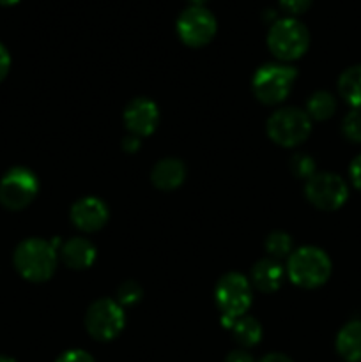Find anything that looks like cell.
<instances>
[{
  "mask_svg": "<svg viewBox=\"0 0 361 362\" xmlns=\"http://www.w3.org/2000/svg\"><path fill=\"white\" fill-rule=\"evenodd\" d=\"M13 264L23 279L30 283H45L55 272L59 264V250L50 240L30 237L16 246Z\"/></svg>",
  "mask_w": 361,
  "mask_h": 362,
  "instance_id": "6da1fadb",
  "label": "cell"
},
{
  "mask_svg": "<svg viewBox=\"0 0 361 362\" xmlns=\"http://www.w3.org/2000/svg\"><path fill=\"white\" fill-rule=\"evenodd\" d=\"M331 258L317 246H301L287 258V278L301 288H319L331 276Z\"/></svg>",
  "mask_w": 361,
  "mask_h": 362,
  "instance_id": "7a4b0ae2",
  "label": "cell"
},
{
  "mask_svg": "<svg viewBox=\"0 0 361 362\" xmlns=\"http://www.w3.org/2000/svg\"><path fill=\"white\" fill-rule=\"evenodd\" d=\"M268 48L280 62H294L310 48V32L297 18H278L269 27Z\"/></svg>",
  "mask_w": 361,
  "mask_h": 362,
  "instance_id": "3957f363",
  "label": "cell"
},
{
  "mask_svg": "<svg viewBox=\"0 0 361 362\" xmlns=\"http://www.w3.org/2000/svg\"><path fill=\"white\" fill-rule=\"evenodd\" d=\"M214 300L216 308L222 313V325L230 329L237 318L246 315L253 303L250 279L241 272H227L216 283Z\"/></svg>",
  "mask_w": 361,
  "mask_h": 362,
  "instance_id": "277c9868",
  "label": "cell"
},
{
  "mask_svg": "<svg viewBox=\"0 0 361 362\" xmlns=\"http://www.w3.org/2000/svg\"><path fill=\"white\" fill-rule=\"evenodd\" d=\"M297 71L283 62H269L258 67L251 78V90L262 105L275 106L289 98Z\"/></svg>",
  "mask_w": 361,
  "mask_h": 362,
  "instance_id": "5b68a950",
  "label": "cell"
},
{
  "mask_svg": "<svg viewBox=\"0 0 361 362\" xmlns=\"http://www.w3.org/2000/svg\"><path fill=\"white\" fill-rule=\"evenodd\" d=\"M265 131L273 144L292 148L308 140L311 134V119L304 110L296 106H283L269 115Z\"/></svg>",
  "mask_w": 361,
  "mask_h": 362,
  "instance_id": "8992f818",
  "label": "cell"
},
{
  "mask_svg": "<svg viewBox=\"0 0 361 362\" xmlns=\"http://www.w3.org/2000/svg\"><path fill=\"white\" fill-rule=\"evenodd\" d=\"M85 329L96 341H112L126 325L124 308L115 299H98L85 311Z\"/></svg>",
  "mask_w": 361,
  "mask_h": 362,
  "instance_id": "52a82bcc",
  "label": "cell"
},
{
  "mask_svg": "<svg viewBox=\"0 0 361 362\" xmlns=\"http://www.w3.org/2000/svg\"><path fill=\"white\" fill-rule=\"evenodd\" d=\"M39 193V179L27 166H13L0 179V205L7 211H23Z\"/></svg>",
  "mask_w": 361,
  "mask_h": 362,
  "instance_id": "ba28073f",
  "label": "cell"
},
{
  "mask_svg": "<svg viewBox=\"0 0 361 362\" xmlns=\"http://www.w3.org/2000/svg\"><path fill=\"white\" fill-rule=\"evenodd\" d=\"M304 197L319 211L333 212L345 205L349 198V186L336 173L321 172L304 182Z\"/></svg>",
  "mask_w": 361,
  "mask_h": 362,
  "instance_id": "9c48e42d",
  "label": "cell"
},
{
  "mask_svg": "<svg viewBox=\"0 0 361 362\" xmlns=\"http://www.w3.org/2000/svg\"><path fill=\"white\" fill-rule=\"evenodd\" d=\"M177 35L190 48H202L214 39L218 21L205 6H190L177 18Z\"/></svg>",
  "mask_w": 361,
  "mask_h": 362,
  "instance_id": "30bf717a",
  "label": "cell"
},
{
  "mask_svg": "<svg viewBox=\"0 0 361 362\" xmlns=\"http://www.w3.org/2000/svg\"><path fill=\"white\" fill-rule=\"evenodd\" d=\"M124 126L133 136H151L159 124V108L152 99L134 98L126 105L122 113Z\"/></svg>",
  "mask_w": 361,
  "mask_h": 362,
  "instance_id": "8fae6325",
  "label": "cell"
},
{
  "mask_svg": "<svg viewBox=\"0 0 361 362\" xmlns=\"http://www.w3.org/2000/svg\"><path fill=\"white\" fill-rule=\"evenodd\" d=\"M71 223L78 230L85 233H92L101 230L108 223L110 211L108 205L98 197H84L76 200L69 212Z\"/></svg>",
  "mask_w": 361,
  "mask_h": 362,
  "instance_id": "7c38bea8",
  "label": "cell"
},
{
  "mask_svg": "<svg viewBox=\"0 0 361 362\" xmlns=\"http://www.w3.org/2000/svg\"><path fill=\"white\" fill-rule=\"evenodd\" d=\"M96 257H98L96 246L84 237H71V239L64 240L59 250L60 262L73 271H84V269L92 267Z\"/></svg>",
  "mask_w": 361,
  "mask_h": 362,
  "instance_id": "4fadbf2b",
  "label": "cell"
},
{
  "mask_svg": "<svg viewBox=\"0 0 361 362\" xmlns=\"http://www.w3.org/2000/svg\"><path fill=\"white\" fill-rule=\"evenodd\" d=\"M285 276V267L280 264V260L268 257L258 260L257 264L251 267L250 283L258 290V292L273 293L282 286Z\"/></svg>",
  "mask_w": 361,
  "mask_h": 362,
  "instance_id": "5bb4252c",
  "label": "cell"
},
{
  "mask_svg": "<svg viewBox=\"0 0 361 362\" xmlns=\"http://www.w3.org/2000/svg\"><path fill=\"white\" fill-rule=\"evenodd\" d=\"M186 165L180 159L165 158L159 159L151 172V182L161 191H173L180 187L186 180Z\"/></svg>",
  "mask_w": 361,
  "mask_h": 362,
  "instance_id": "9a60e30c",
  "label": "cell"
},
{
  "mask_svg": "<svg viewBox=\"0 0 361 362\" xmlns=\"http://www.w3.org/2000/svg\"><path fill=\"white\" fill-rule=\"evenodd\" d=\"M336 352L345 362H361V320H350L336 334Z\"/></svg>",
  "mask_w": 361,
  "mask_h": 362,
  "instance_id": "2e32d148",
  "label": "cell"
},
{
  "mask_svg": "<svg viewBox=\"0 0 361 362\" xmlns=\"http://www.w3.org/2000/svg\"><path fill=\"white\" fill-rule=\"evenodd\" d=\"M338 94L350 106V110L361 112V64L347 67L340 74Z\"/></svg>",
  "mask_w": 361,
  "mask_h": 362,
  "instance_id": "e0dca14e",
  "label": "cell"
},
{
  "mask_svg": "<svg viewBox=\"0 0 361 362\" xmlns=\"http://www.w3.org/2000/svg\"><path fill=\"white\" fill-rule=\"evenodd\" d=\"M229 331L232 332L234 339H236L241 346H244V349L258 345L262 339L260 322L253 317H248V315L237 318V320L230 325Z\"/></svg>",
  "mask_w": 361,
  "mask_h": 362,
  "instance_id": "ac0fdd59",
  "label": "cell"
},
{
  "mask_svg": "<svg viewBox=\"0 0 361 362\" xmlns=\"http://www.w3.org/2000/svg\"><path fill=\"white\" fill-rule=\"evenodd\" d=\"M304 112L308 113L311 120H328L335 115L336 112V99L331 92L328 90H317L308 98L306 101V110Z\"/></svg>",
  "mask_w": 361,
  "mask_h": 362,
  "instance_id": "d6986e66",
  "label": "cell"
},
{
  "mask_svg": "<svg viewBox=\"0 0 361 362\" xmlns=\"http://www.w3.org/2000/svg\"><path fill=\"white\" fill-rule=\"evenodd\" d=\"M264 247L268 251L269 258L282 260V258H289L290 253L294 251V240L283 230H275V232H271L265 237Z\"/></svg>",
  "mask_w": 361,
  "mask_h": 362,
  "instance_id": "ffe728a7",
  "label": "cell"
},
{
  "mask_svg": "<svg viewBox=\"0 0 361 362\" xmlns=\"http://www.w3.org/2000/svg\"><path fill=\"white\" fill-rule=\"evenodd\" d=\"M289 166H290V172H292L297 179L304 180V182L317 173L315 159L311 158V156L304 154V152H297V154H294L292 158H290Z\"/></svg>",
  "mask_w": 361,
  "mask_h": 362,
  "instance_id": "44dd1931",
  "label": "cell"
},
{
  "mask_svg": "<svg viewBox=\"0 0 361 362\" xmlns=\"http://www.w3.org/2000/svg\"><path fill=\"white\" fill-rule=\"evenodd\" d=\"M144 297V288L138 285L133 279H127V281H122L117 288V303L122 308H131L134 304H138Z\"/></svg>",
  "mask_w": 361,
  "mask_h": 362,
  "instance_id": "7402d4cb",
  "label": "cell"
},
{
  "mask_svg": "<svg viewBox=\"0 0 361 362\" xmlns=\"http://www.w3.org/2000/svg\"><path fill=\"white\" fill-rule=\"evenodd\" d=\"M342 134L350 144H361V112L350 110L342 120Z\"/></svg>",
  "mask_w": 361,
  "mask_h": 362,
  "instance_id": "603a6c76",
  "label": "cell"
},
{
  "mask_svg": "<svg viewBox=\"0 0 361 362\" xmlns=\"http://www.w3.org/2000/svg\"><path fill=\"white\" fill-rule=\"evenodd\" d=\"M278 2H280V7H282L287 14L296 18L299 16V14L306 13V11L310 9L314 0H278Z\"/></svg>",
  "mask_w": 361,
  "mask_h": 362,
  "instance_id": "cb8c5ba5",
  "label": "cell"
},
{
  "mask_svg": "<svg viewBox=\"0 0 361 362\" xmlns=\"http://www.w3.org/2000/svg\"><path fill=\"white\" fill-rule=\"evenodd\" d=\"M55 362H96L94 357L91 356L88 352H85V350H67V352H64L62 356H59V359Z\"/></svg>",
  "mask_w": 361,
  "mask_h": 362,
  "instance_id": "d4e9b609",
  "label": "cell"
},
{
  "mask_svg": "<svg viewBox=\"0 0 361 362\" xmlns=\"http://www.w3.org/2000/svg\"><path fill=\"white\" fill-rule=\"evenodd\" d=\"M349 177L353 186L356 187L357 191H361V154L356 156V158L353 159V163H350Z\"/></svg>",
  "mask_w": 361,
  "mask_h": 362,
  "instance_id": "484cf974",
  "label": "cell"
},
{
  "mask_svg": "<svg viewBox=\"0 0 361 362\" xmlns=\"http://www.w3.org/2000/svg\"><path fill=\"white\" fill-rule=\"evenodd\" d=\"M9 69H11V55L9 52H7L6 46L0 42V83H2L4 78L7 76Z\"/></svg>",
  "mask_w": 361,
  "mask_h": 362,
  "instance_id": "4316f807",
  "label": "cell"
},
{
  "mask_svg": "<svg viewBox=\"0 0 361 362\" xmlns=\"http://www.w3.org/2000/svg\"><path fill=\"white\" fill-rule=\"evenodd\" d=\"M225 362H255L251 354H248L246 350H232L229 356L225 357Z\"/></svg>",
  "mask_w": 361,
  "mask_h": 362,
  "instance_id": "83f0119b",
  "label": "cell"
},
{
  "mask_svg": "<svg viewBox=\"0 0 361 362\" xmlns=\"http://www.w3.org/2000/svg\"><path fill=\"white\" fill-rule=\"evenodd\" d=\"M140 138L133 136V134H127L122 140V151L127 152V154H134L140 148Z\"/></svg>",
  "mask_w": 361,
  "mask_h": 362,
  "instance_id": "f1b7e54d",
  "label": "cell"
},
{
  "mask_svg": "<svg viewBox=\"0 0 361 362\" xmlns=\"http://www.w3.org/2000/svg\"><path fill=\"white\" fill-rule=\"evenodd\" d=\"M258 362H294L290 359L289 356H285V354H280V352H273V354H268V356L262 357Z\"/></svg>",
  "mask_w": 361,
  "mask_h": 362,
  "instance_id": "f546056e",
  "label": "cell"
},
{
  "mask_svg": "<svg viewBox=\"0 0 361 362\" xmlns=\"http://www.w3.org/2000/svg\"><path fill=\"white\" fill-rule=\"evenodd\" d=\"M18 2H20V0H0V6L11 7V6H16Z\"/></svg>",
  "mask_w": 361,
  "mask_h": 362,
  "instance_id": "4dcf8cb0",
  "label": "cell"
},
{
  "mask_svg": "<svg viewBox=\"0 0 361 362\" xmlns=\"http://www.w3.org/2000/svg\"><path fill=\"white\" fill-rule=\"evenodd\" d=\"M188 2H190L191 6H205V2H207V0H188Z\"/></svg>",
  "mask_w": 361,
  "mask_h": 362,
  "instance_id": "1f68e13d",
  "label": "cell"
},
{
  "mask_svg": "<svg viewBox=\"0 0 361 362\" xmlns=\"http://www.w3.org/2000/svg\"><path fill=\"white\" fill-rule=\"evenodd\" d=\"M0 362H16V361L11 359V357H7V356H0Z\"/></svg>",
  "mask_w": 361,
  "mask_h": 362,
  "instance_id": "d6a6232c",
  "label": "cell"
}]
</instances>
